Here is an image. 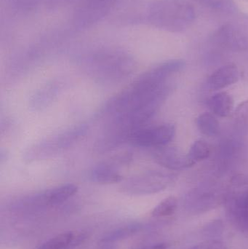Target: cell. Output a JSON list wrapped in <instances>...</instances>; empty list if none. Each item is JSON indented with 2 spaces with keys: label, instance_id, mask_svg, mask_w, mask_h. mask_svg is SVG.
Listing matches in <instances>:
<instances>
[{
  "label": "cell",
  "instance_id": "11",
  "mask_svg": "<svg viewBox=\"0 0 248 249\" xmlns=\"http://www.w3.org/2000/svg\"><path fill=\"white\" fill-rule=\"evenodd\" d=\"M88 238L86 232H65L58 234L41 244L36 249H75Z\"/></svg>",
  "mask_w": 248,
  "mask_h": 249
},
{
  "label": "cell",
  "instance_id": "21",
  "mask_svg": "<svg viewBox=\"0 0 248 249\" xmlns=\"http://www.w3.org/2000/svg\"><path fill=\"white\" fill-rule=\"evenodd\" d=\"M201 4L216 11L230 12L234 9L232 0H198Z\"/></svg>",
  "mask_w": 248,
  "mask_h": 249
},
{
  "label": "cell",
  "instance_id": "15",
  "mask_svg": "<svg viewBox=\"0 0 248 249\" xmlns=\"http://www.w3.org/2000/svg\"><path fill=\"white\" fill-rule=\"evenodd\" d=\"M143 228L144 226L142 224L138 223V222L119 227L105 234L100 240V244H104V245H113L115 243L123 241L136 235L142 231Z\"/></svg>",
  "mask_w": 248,
  "mask_h": 249
},
{
  "label": "cell",
  "instance_id": "7",
  "mask_svg": "<svg viewBox=\"0 0 248 249\" xmlns=\"http://www.w3.org/2000/svg\"><path fill=\"white\" fill-rule=\"evenodd\" d=\"M153 158L159 165L170 170H181L193 166L196 162L176 148L160 146L153 152Z\"/></svg>",
  "mask_w": 248,
  "mask_h": 249
},
{
  "label": "cell",
  "instance_id": "1",
  "mask_svg": "<svg viewBox=\"0 0 248 249\" xmlns=\"http://www.w3.org/2000/svg\"><path fill=\"white\" fill-rule=\"evenodd\" d=\"M77 61L97 83L116 84L135 71L136 61L132 55L119 48L103 47L79 55Z\"/></svg>",
  "mask_w": 248,
  "mask_h": 249
},
{
  "label": "cell",
  "instance_id": "12",
  "mask_svg": "<svg viewBox=\"0 0 248 249\" xmlns=\"http://www.w3.org/2000/svg\"><path fill=\"white\" fill-rule=\"evenodd\" d=\"M240 71L235 64H229L215 70L208 79V86L212 90H221L237 83Z\"/></svg>",
  "mask_w": 248,
  "mask_h": 249
},
{
  "label": "cell",
  "instance_id": "5",
  "mask_svg": "<svg viewBox=\"0 0 248 249\" xmlns=\"http://www.w3.org/2000/svg\"><path fill=\"white\" fill-rule=\"evenodd\" d=\"M170 174L157 171H147L124 181L120 190L131 196H145L163 191L171 183Z\"/></svg>",
  "mask_w": 248,
  "mask_h": 249
},
{
  "label": "cell",
  "instance_id": "24",
  "mask_svg": "<svg viewBox=\"0 0 248 249\" xmlns=\"http://www.w3.org/2000/svg\"><path fill=\"white\" fill-rule=\"evenodd\" d=\"M135 249H168V246L166 244H156Z\"/></svg>",
  "mask_w": 248,
  "mask_h": 249
},
{
  "label": "cell",
  "instance_id": "8",
  "mask_svg": "<svg viewBox=\"0 0 248 249\" xmlns=\"http://www.w3.org/2000/svg\"><path fill=\"white\" fill-rule=\"evenodd\" d=\"M212 41L219 46L233 51H244L248 48L247 36L231 24L223 25L215 30Z\"/></svg>",
  "mask_w": 248,
  "mask_h": 249
},
{
  "label": "cell",
  "instance_id": "13",
  "mask_svg": "<svg viewBox=\"0 0 248 249\" xmlns=\"http://www.w3.org/2000/svg\"><path fill=\"white\" fill-rule=\"evenodd\" d=\"M63 83L61 81H52L41 88L32 96L31 107L34 110H42L54 100L61 90Z\"/></svg>",
  "mask_w": 248,
  "mask_h": 249
},
{
  "label": "cell",
  "instance_id": "22",
  "mask_svg": "<svg viewBox=\"0 0 248 249\" xmlns=\"http://www.w3.org/2000/svg\"><path fill=\"white\" fill-rule=\"evenodd\" d=\"M236 124L240 127H246L248 124V100L245 101L237 107L234 113Z\"/></svg>",
  "mask_w": 248,
  "mask_h": 249
},
{
  "label": "cell",
  "instance_id": "10",
  "mask_svg": "<svg viewBox=\"0 0 248 249\" xmlns=\"http://www.w3.org/2000/svg\"><path fill=\"white\" fill-rule=\"evenodd\" d=\"M119 165L111 158L109 160L93 167L89 174L93 182L100 184H113L122 182L123 177L118 168Z\"/></svg>",
  "mask_w": 248,
  "mask_h": 249
},
{
  "label": "cell",
  "instance_id": "3",
  "mask_svg": "<svg viewBox=\"0 0 248 249\" xmlns=\"http://www.w3.org/2000/svg\"><path fill=\"white\" fill-rule=\"evenodd\" d=\"M121 0H47L50 10L61 7L73 8L69 22L71 32H83L113 14Z\"/></svg>",
  "mask_w": 248,
  "mask_h": 249
},
{
  "label": "cell",
  "instance_id": "20",
  "mask_svg": "<svg viewBox=\"0 0 248 249\" xmlns=\"http://www.w3.org/2000/svg\"><path fill=\"white\" fill-rule=\"evenodd\" d=\"M188 154L195 162L204 160L211 155V146L205 141H197L192 145Z\"/></svg>",
  "mask_w": 248,
  "mask_h": 249
},
{
  "label": "cell",
  "instance_id": "18",
  "mask_svg": "<svg viewBox=\"0 0 248 249\" xmlns=\"http://www.w3.org/2000/svg\"><path fill=\"white\" fill-rule=\"evenodd\" d=\"M197 124L199 130L206 136H215L219 133V123L211 114L203 113L199 115Z\"/></svg>",
  "mask_w": 248,
  "mask_h": 249
},
{
  "label": "cell",
  "instance_id": "14",
  "mask_svg": "<svg viewBox=\"0 0 248 249\" xmlns=\"http://www.w3.org/2000/svg\"><path fill=\"white\" fill-rule=\"evenodd\" d=\"M76 184H66L45 191V198L49 207H55L65 203L78 191Z\"/></svg>",
  "mask_w": 248,
  "mask_h": 249
},
{
  "label": "cell",
  "instance_id": "17",
  "mask_svg": "<svg viewBox=\"0 0 248 249\" xmlns=\"http://www.w3.org/2000/svg\"><path fill=\"white\" fill-rule=\"evenodd\" d=\"M216 203V197L209 193H193L187 197V209L193 212H202L214 207Z\"/></svg>",
  "mask_w": 248,
  "mask_h": 249
},
{
  "label": "cell",
  "instance_id": "16",
  "mask_svg": "<svg viewBox=\"0 0 248 249\" xmlns=\"http://www.w3.org/2000/svg\"><path fill=\"white\" fill-rule=\"evenodd\" d=\"M234 105V99L226 92L216 93L208 101V106L211 111L221 118H225L231 113Z\"/></svg>",
  "mask_w": 248,
  "mask_h": 249
},
{
  "label": "cell",
  "instance_id": "9",
  "mask_svg": "<svg viewBox=\"0 0 248 249\" xmlns=\"http://www.w3.org/2000/svg\"><path fill=\"white\" fill-rule=\"evenodd\" d=\"M227 216L243 232H248V190L233 196L227 203Z\"/></svg>",
  "mask_w": 248,
  "mask_h": 249
},
{
  "label": "cell",
  "instance_id": "19",
  "mask_svg": "<svg viewBox=\"0 0 248 249\" xmlns=\"http://www.w3.org/2000/svg\"><path fill=\"white\" fill-rule=\"evenodd\" d=\"M178 207V200L173 196H170L162 200L151 212L153 217L163 218L174 214Z\"/></svg>",
  "mask_w": 248,
  "mask_h": 249
},
{
  "label": "cell",
  "instance_id": "23",
  "mask_svg": "<svg viewBox=\"0 0 248 249\" xmlns=\"http://www.w3.org/2000/svg\"><path fill=\"white\" fill-rule=\"evenodd\" d=\"M189 249H230L224 243L216 240H211L201 243Z\"/></svg>",
  "mask_w": 248,
  "mask_h": 249
},
{
  "label": "cell",
  "instance_id": "6",
  "mask_svg": "<svg viewBox=\"0 0 248 249\" xmlns=\"http://www.w3.org/2000/svg\"><path fill=\"white\" fill-rule=\"evenodd\" d=\"M175 134L176 128L173 124H164L148 127L143 126L132 133L129 142L139 147H160L171 142Z\"/></svg>",
  "mask_w": 248,
  "mask_h": 249
},
{
  "label": "cell",
  "instance_id": "4",
  "mask_svg": "<svg viewBox=\"0 0 248 249\" xmlns=\"http://www.w3.org/2000/svg\"><path fill=\"white\" fill-rule=\"evenodd\" d=\"M87 129L86 124H78L49 136L28 148L23 155V160L32 162L54 158L68 150L83 139Z\"/></svg>",
  "mask_w": 248,
  "mask_h": 249
},
{
  "label": "cell",
  "instance_id": "2",
  "mask_svg": "<svg viewBox=\"0 0 248 249\" xmlns=\"http://www.w3.org/2000/svg\"><path fill=\"white\" fill-rule=\"evenodd\" d=\"M195 18V10L186 0H154L146 9L145 23L166 32H183Z\"/></svg>",
  "mask_w": 248,
  "mask_h": 249
}]
</instances>
